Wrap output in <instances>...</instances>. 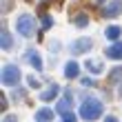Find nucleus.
I'll return each mask as SVG.
<instances>
[{
  "label": "nucleus",
  "instance_id": "obj_1",
  "mask_svg": "<svg viewBox=\"0 0 122 122\" xmlns=\"http://www.w3.org/2000/svg\"><path fill=\"white\" fill-rule=\"evenodd\" d=\"M100 113H102V102L96 100V98H87V100L80 104V116H82L84 120H89V122L98 120Z\"/></svg>",
  "mask_w": 122,
  "mask_h": 122
},
{
  "label": "nucleus",
  "instance_id": "obj_2",
  "mask_svg": "<svg viewBox=\"0 0 122 122\" xmlns=\"http://www.w3.org/2000/svg\"><path fill=\"white\" fill-rule=\"evenodd\" d=\"M16 29L20 31V36L31 38V36L36 33V18L31 16V13H22V16L18 18V22H16Z\"/></svg>",
  "mask_w": 122,
  "mask_h": 122
},
{
  "label": "nucleus",
  "instance_id": "obj_3",
  "mask_svg": "<svg viewBox=\"0 0 122 122\" xmlns=\"http://www.w3.org/2000/svg\"><path fill=\"white\" fill-rule=\"evenodd\" d=\"M20 82V69L16 64H5L2 69V84L5 87H16Z\"/></svg>",
  "mask_w": 122,
  "mask_h": 122
},
{
  "label": "nucleus",
  "instance_id": "obj_4",
  "mask_svg": "<svg viewBox=\"0 0 122 122\" xmlns=\"http://www.w3.org/2000/svg\"><path fill=\"white\" fill-rule=\"evenodd\" d=\"M122 13V0H111L109 5L102 7V16L104 18H118Z\"/></svg>",
  "mask_w": 122,
  "mask_h": 122
},
{
  "label": "nucleus",
  "instance_id": "obj_5",
  "mask_svg": "<svg viewBox=\"0 0 122 122\" xmlns=\"http://www.w3.org/2000/svg\"><path fill=\"white\" fill-rule=\"evenodd\" d=\"M71 53H87L91 51V40L89 38H80V40H76V42H71Z\"/></svg>",
  "mask_w": 122,
  "mask_h": 122
},
{
  "label": "nucleus",
  "instance_id": "obj_6",
  "mask_svg": "<svg viewBox=\"0 0 122 122\" xmlns=\"http://www.w3.org/2000/svg\"><path fill=\"white\" fill-rule=\"evenodd\" d=\"M27 60H29V64L36 71H42V58H40V53L36 51V49H29V51H27Z\"/></svg>",
  "mask_w": 122,
  "mask_h": 122
},
{
  "label": "nucleus",
  "instance_id": "obj_7",
  "mask_svg": "<svg viewBox=\"0 0 122 122\" xmlns=\"http://www.w3.org/2000/svg\"><path fill=\"white\" fill-rule=\"evenodd\" d=\"M107 56L111 60H122V42H113L111 47H107Z\"/></svg>",
  "mask_w": 122,
  "mask_h": 122
},
{
  "label": "nucleus",
  "instance_id": "obj_8",
  "mask_svg": "<svg viewBox=\"0 0 122 122\" xmlns=\"http://www.w3.org/2000/svg\"><path fill=\"white\" fill-rule=\"evenodd\" d=\"M78 73H80V64H78L76 60H69L67 64H64V76L67 78H78Z\"/></svg>",
  "mask_w": 122,
  "mask_h": 122
},
{
  "label": "nucleus",
  "instance_id": "obj_9",
  "mask_svg": "<svg viewBox=\"0 0 122 122\" xmlns=\"http://www.w3.org/2000/svg\"><path fill=\"white\" fill-rule=\"evenodd\" d=\"M36 120L38 122H51L53 120V111L49 109V107H42V109L36 111Z\"/></svg>",
  "mask_w": 122,
  "mask_h": 122
},
{
  "label": "nucleus",
  "instance_id": "obj_10",
  "mask_svg": "<svg viewBox=\"0 0 122 122\" xmlns=\"http://www.w3.org/2000/svg\"><path fill=\"white\" fill-rule=\"evenodd\" d=\"M71 104H73V100H71V93L67 91V93H64V98L58 102V111H60V113H67V111L71 109Z\"/></svg>",
  "mask_w": 122,
  "mask_h": 122
},
{
  "label": "nucleus",
  "instance_id": "obj_11",
  "mask_svg": "<svg viewBox=\"0 0 122 122\" xmlns=\"http://www.w3.org/2000/svg\"><path fill=\"white\" fill-rule=\"evenodd\" d=\"M56 96H58V84H51L47 91H42V96H40V100H45V102H49V100H53Z\"/></svg>",
  "mask_w": 122,
  "mask_h": 122
},
{
  "label": "nucleus",
  "instance_id": "obj_12",
  "mask_svg": "<svg viewBox=\"0 0 122 122\" xmlns=\"http://www.w3.org/2000/svg\"><path fill=\"white\" fill-rule=\"evenodd\" d=\"M0 40H2V49H5V51L13 47V40H11V36H9V29H2V31H0Z\"/></svg>",
  "mask_w": 122,
  "mask_h": 122
},
{
  "label": "nucleus",
  "instance_id": "obj_13",
  "mask_svg": "<svg viewBox=\"0 0 122 122\" xmlns=\"http://www.w3.org/2000/svg\"><path fill=\"white\" fill-rule=\"evenodd\" d=\"M120 33H122V29H120V27H116V25L109 27V29L104 31V36H107L109 40H118V38H120Z\"/></svg>",
  "mask_w": 122,
  "mask_h": 122
},
{
  "label": "nucleus",
  "instance_id": "obj_14",
  "mask_svg": "<svg viewBox=\"0 0 122 122\" xmlns=\"http://www.w3.org/2000/svg\"><path fill=\"white\" fill-rule=\"evenodd\" d=\"M87 69L91 71V73H102V67H100L98 62H93V60H89V62H87Z\"/></svg>",
  "mask_w": 122,
  "mask_h": 122
},
{
  "label": "nucleus",
  "instance_id": "obj_15",
  "mask_svg": "<svg viewBox=\"0 0 122 122\" xmlns=\"http://www.w3.org/2000/svg\"><path fill=\"white\" fill-rule=\"evenodd\" d=\"M76 25H78V27H87V25H89V18H87V16H78V18H76Z\"/></svg>",
  "mask_w": 122,
  "mask_h": 122
},
{
  "label": "nucleus",
  "instance_id": "obj_16",
  "mask_svg": "<svg viewBox=\"0 0 122 122\" xmlns=\"http://www.w3.org/2000/svg\"><path fill=\"white\" fill-rule=\"evenodd\" d=\"M62 122H76V116L71 111H67V113H62Z\"/></svg>",
  "mask_w": 122,
  "mask_h": 122
},
{
  "label": "nucleus",
  "instance_id": "obj_17",
  "mask_svg": "<svg viewBox=\"0 0 122 122\" xmlns=\"http://www.w3.org/2000/svg\"><path fill=\"white\" fill-rule=\"evenodd\" d=\"M27 82H29V87H33V89L40 87V80H38V78H31V76H29V80H27Z\"/></svg>",
  "mask_w": 122,
  "mask_h": 122
},
{
  "label": "nucleus",
  "instance_id": "obj_18",
  "mask_svg": "<svg viewBox=\"0 0 122 122\" xmlns=\"http://www.w3.org/2000/svg\"><path fill=\"white\" fill-rule=\"evenodd\" d=\"M9 7H11V0H2V13L9 11Z\"/></svg>",
  "mask_w": 122,
  "mask_h": 122
},
{
  "label": "nucleus",
  "instance_id": "obj_19",
  "mask_svg": "<svg viewBox=\"0 0 122 122\" xmlns=\"http://www.w3.org/2000/svg\"><path fill=\"white\" fill-rule=\"evenodd\" d=\"M42 25H45V27H51V25H53V20L49 18V16H45V18H42Z\"/></svg>",
  "mask_w": 122,
  "mask_h": 122
},
{
  "label": "nucleus",
  "instance_id": "obj_20",
  "mask_svg": "<svg viewBox=\"0 0 122 122\" xmlns=\"http://www.w3.org/2000/svg\"><path fill=\"white\" fill-rule=\"evenodd\" d=\"M2 122H18V120H16V116H5Z\"/></svg>",
  "mask_w": 122,
  "mask_h": 122
},
{
  "label": "nucleus",
  "instance_id": "obj_21",
  "mask_svg": "<svg viewBox=\"0 0 122 122\" xmlns=\"http://www.w3.org/2000/svg\"><path fill=\"white\" fill-rule=\"evenodd\" d=\"M82 84H84V87H91V84H93V80H91V78H84V80H82Z\"/></svg>",
  "mask_w": 122,
  "mask_h": 122
},
{
  "label": "nucleus",
  "instance_id": "obj_22",
  "mask_svg": "<svg viewBox=\"0 0 122 122\" xmlns=\"http://www.w3.org/2000/svg\"><path fill=\"white\" fill-rule=\"evenodd\" d=\"M104 122H118V120H116V118H107Z\"/></svg>",
  "mask_w": 122,
  "mask_h": 122
},
{
  "label": "nucleus",
  "instance_id": "obj_23",
  "mask_svg": "<svg viewBox=\"0 0 122 122\" xmlns=\"http://www.w3.org/2000/svg\"><path fill=\"white\" fill-rule=\"evenodd\" d=\"M98 2H104V0H98Z\"/></svg>",
  "mask_w": 122,
  "mask_h": 122
}]
</instances>
